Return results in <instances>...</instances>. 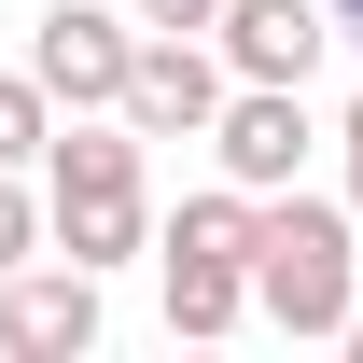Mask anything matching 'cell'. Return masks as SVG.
<instances>
[{
    "label": "cell",
    "instance_id": "obj_14",
    "mask_svg": "<svg viewBox=\"0 0 363 363\" xmlns=\"http://www.w3.org/2000/svg\"><path fill=\"white\" fill-rule=\"evenodd\" d=\"M335 140H350V210H363V98H350V126H335Z\"/></svg>",
    "mask_w": 363,
    "mask_h": 363
},
{
    "label": "cell",
    "instance_id": "obj_8",
    "mask_svg": "<svg viewBox=\"0 0 363 363\" xmlns=\"http://www.w3.org/2000/svg\"><path fill=\"white\" fill-rule=\"evenodd\" d=\"M154 266H168V335H238V321L266 308L238 252H154Z\"/></svg>",
    "mask_w": 363,
    "mask_h": 363
},
{
    "label": "cell",
    "instance_id": "obj_16",
    "mask_svg": "<svg viewBox=\"0 0 363 363\" xmlns=\"http://www.w3.org/2000/svg\"><path fill=\"white\" fill-rule=\"evenodd\" d=\"M350 350H363V321H350Z\"/></svg>",
    "mask_w": 363,
    "mask_h": 363
},
{
    "label": "cell",
    "instance_id": "obj_11",
    "mask_svg": "<svg viewBox=\"0 0 363 363\" xmlns=\"http://www.w3.org/2000/svg\"><path fill=\"white\" fill-rule=\"evenodd\" d=\"M28 154H56V84L43 70H0V168H28Z\"/></svg>",
    "mask_w": 363,
    "mask_h": 363
},
{
    "label": "cell",
    "instance_id": "obj_2",
    "mask_svg": "<svg viewBox=\"0 0 363 363\" xmlns=\"http://www.w3.org/2000/svg\"><path fill=\"white\" fill-rule=\"evenodd\" d=\"M224 98H238V70H224L210 28H140V70H126V126L140 140H210Z\"/></svg>",
    "mask_w": 363,
    "mask_h": 363
},
{
    "label": "cell",
    "instance_id": "obj_9",
    "mask_svg": "<svg viewBox=\"0 0 363 363\" xmlns=\"http://www.w3.org/2000/svg\"><path fill=\"white\" fill-rule=\"evenodd\" d=\"M56 252L112 279L126 252H154V210H140V196H84V210H56Z\"/></svg>",
    "mask_w": 363,
    "mask_h": 363
},
{
    "label": "cell",
    "instance_id": "obj_1",
    "mask_svg": "<svg viewBox=\"0 0 363 363\" xmlns=\"http://www.w3.org/2000/svg\"><path fill=\"white\" fill-rule=\"evenodd\" d=\"M363 210H335V196H252V294H266L279 335H350L363 321Z\"/></svg>",
    "mask_w": 363,
    "mask_h": 363
},
{
    "label": "cell",
    "instance_id": "obj_10",
    "mask_svg": "<svg viewBox=\"0 0 363 363\" xmlns=\"http://www.w3.org/2000/svg\"><path fill=\"white\" fill-rule=\"evenodd\" d=\"M154 252H238V266H252V182H224V196H182Z\"/></svg>",
    "mask_w": 363,
    "mask_h": 363
},
{
    "label": "cell",
    "instance_id": "obj_13",
    "mask_svg": "<svg viewBox=\"0 0 363 363\" xmlns=\"http://www.w3.org/2000/svg\"><path fill=\"white\" fill-rule=\"evenodd\" d=\"M140 28H224V0H140Z\"/></svg>",
    "mask_w": 363,
    "mask_h": 363
},
{
    "label": "cell",
    "instance_id": "obj_15",
    "mask_svg": "<svg viewBox=\"0 0 363 363\" xmlns=\"http://www.w3.org/2000/svg\"><path fill=\"white\" fill-rule=\"evenodd\" d=\"M335 43H363V0H335Z\"/></svg>",
    "mask_w": 363,
    "mask_h": 363
},
{
    "label": "cell",
    "instance_id": "obj_5",
    "mask_svg": "<svg viewBox=\"0 0 363 363\" xmlns=\"http://www.w3.org/2000/svg\"><path fill=\"white\" fill-rule=\"evenodd\" d=\"M308 84H238L224 126H210V154H224V182H252V196H279V182L308 168Z\"/></svg>",
    "mask_w": 363,
    "mask_h": 363
},
{
    "label": "cell",
    "instance_id": "obj_7",
    "mask_svg": "<svg viewBox=\"0 0 363 363\" xmlns=\"http://www.w3.org/2000/svg\"><path fill=\"white\" fill-rule=\"evenodd\" d=\"M43 196H56V210H84V196H140V126H126V112H112V126L70 112L56 154H43Z\"/></svg>",
    "mask_w": 363,
    "mask_h": 363
},
{
    "label": "cell",
    "instance_id": "obj_12",
    "mask_svg": "<svg viewBox=\"0 0 363 363\" xmlns=\"http://www.w3.org/2000/svg\"><path fill=\"white\" fill-rule=\"evenodd\" d=\"M43 238H56V196H28V182L0 168V279L28 266V252H43Z\"/></svg>",
    "mask_w": 363,
    "mask_h": 363
},
{
    "label": "cell",
    "instance_id": "obj_4",
    "mask_svg": "<svg viewBox=\"0 0 363 363\" xmlns=\"http://www.w3.org/2000/svg\"><path fill=\"white\" fill-rule=\"evenodd\" d=\"M0 350H14V363H70V350H98V266L28 252V266L0 279Z\"/></svg>",
    "mask_w": 363,
    "mask_h": 363
},
{
    "label": "cell",
    "instance_id": "obj_3",
    "mask_svg": "<svg viewBox=\"0 0 363 363\" xmlns=\"http://www.w3.org/2000/svg\"><path fill=\"white\" fill-rule=\"evenodd\" d=\"M28 70L56 84V112H126V70H140V28L112 0H56L28 28Z\"/></svg>",
    "mask_w": 363,
    "mask_h": 363
},
{
    "label": "cell",
    "instance_id": "obj_6",
    "mask_svg": "<svg viewBox=\"0 0 363 363\" xmlns=\"http://www.w3.org/2000/svg\"><path fill=\"white\" fill-rule=\"evenodd\" d=\"M224 70L238 84H308L321 70V43H335V0H224Z\"/></svg>",
    "mask_w": 363,
    "mask_h": 363
}]
</instances>
